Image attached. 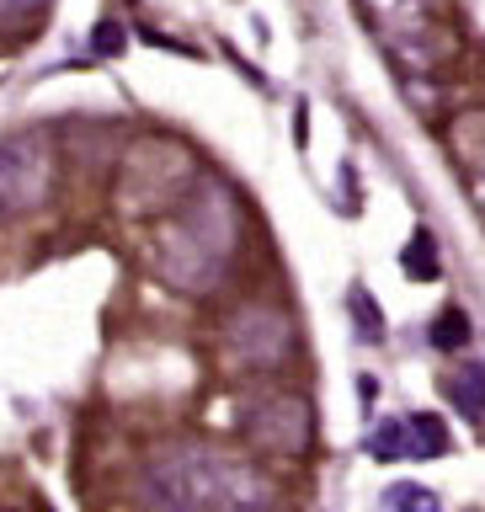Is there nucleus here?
<instances>
[{"label":"nucleus","mask_w":485,"mask_h":512,"mask_svg":"<svg viewBox=\"0 0 485 512\" xmlns=\"http://www.w3.org/2000/svg\"><path fill=\"white\" fill-rule=\"evenodd\" d=\"M235 240H240V214L230 187L203 176L198 187L176 203L171 224L160 230L155 262L166 272V283L187 288V294H203L224 278V267L235 262Z\"/></svg>","instance_id":"nucleus-1"},{"label":"nucleus","mask_w":485,"mask_h":512,"mask_svg":"<svg viewBox=\"0 0 485 512\" xmlns=\"http://www.w3.org/2000/svg\"><path fill=\"white\" fill-rule=\"evenodd\" d=\"M144 502L171 507V512H240V507H267L272 486L262 470H251L246 459L224 454V448H171L144 470Z\"/></svg>","instance_id":"nucleus-2"},{"label":"nucleus","mask_w":485,"mask_h":512,"mask_svg":"<svg viewBox=\"0 0 485 512\" xmlns=\"http://www.w3.org/2000/svg\"><path fill=\"white\" fill-rule=\"evenodd\" d=\"M54 192V144L48 134L0 139V224L38 214Z\"/></svg>","instance_id":"nucleus-3"},{"label":"nucleus","mask_w":485,"mask_h":512,"mask_svg":"<svg viewBox=\"0 0 485 512\" xmlns=\"http://www.w3.org/2000/svg\"><path fill=\"white\" fill-rule=\"evenodd\" d=\"M246 438L267 454H304L315 443V411L304 395L267 390L246 406Z\"/></svg>","instance_id":"nucleus-4"},{"label":"nucleus","mask_w":485,"mask_h":512,"mask_svg":"<svg viewBox=\"0 0 485 512\" xmlns=\"http://www.w3.org/2000/svg\"><path fill=\"white\" fill-rule=\"evenodd\" d=\"M224 342H230V358L246 363V368H283L294 358V326H288V315L272 310V304H246V310H235Z\"/></svg>","instance_id":"nucleus-5"},{"label":"nucleus","mask_w":485,"mask_h":512,"mask_svg":"<svg viewBox=\"0 0 485 512\" xmlns=\"http://www.w3.org/2000/svg\"><path fill=\"white\" fill-rule=\"evenodd\" d=\"M448 454V432L438 416H406V459H438Z\"/></svg>","instance_id":"nucleus-6"},{"label":"nucleus","mask_w":485,"mask_h":512,"mask_svg":"<svg viewBox=\"0 0 485 512\" xmlns=\"http://www.w3.org/2000/svg\"><path fill=\"white\" fill-rule=\"evenodd\" d=\"M448 395L454 406L470 416V422H485V368H464V374L448 379Z\"/></svg>","instance_id":"nucleus-7"},{"label":"nucleus","mask_w":485,"mask_h":512,"mask_svg":"<svg viewBox=\"0 0 485 512\" xmlns=\"http://www.w3.org/2000/svg\"><path fill=\"white\" fill-rule=\"evenodd\" d=\"M347 310H352V326H358L363 342L379 347V342H384V315H379L374 294H368V288H352V294H347Z\"/></svg>","instance_id":"nucleus-8"},{"label":"nucleus","mask_w":485,"mask_h":512,"mask_svg":"<svg viewBox=\"0 0 485 512\" xmlns=\"http://www.w3.org/2000/svg\"><path fill=\"white\" fill-rule=\"evenodd\" d=\"M432 347L438 352H459V347H470V315L459 310V304H448V310L432 320Z\"/></svg>","instance_id":"nucleus-9"},{"label":"nucleus","mask_w":485,"mask_h":512,"mask_svg":"<svg viewBox=\"0 0 485 512\" xmlns=\"http://www.w3.org/2000/svg\"><path fill=\"white\" fill-rule=\"evenodd\" d=\"M368 454L374 459H406V422H379L374 438H368Z\"/></svg>","instance_id":"nucleus-10"},{"label":"nucleus","mask_w":485,"mask_h":512,"mask_svg":"<svg viewBox=\"0 0 485 512\" xmlns=\"http://www.w3.org/2000/svg\"><path fill=\"white\" fill-rule=\"evenodd\" d=\"M400 256H406V272H411V278H438V262H432V235H427V230H416L411 246L400 251Z\"/></svg>","instance_id":"nucleus-11"},{"label":"nucleus","mask_w":485,"mask_h":512,"mask_svg":"<svg viewBox=\"0 0 485 512\" xmlns=\"http://www.w3.org/2000/svg\"><path fill=\"white\" fill-rule=\"evenodd\" d=\"M384 507H438V496H432L427 486H411V480H400V486H390L384 491Z\"/></svg>","instance_id":"nucleus-12"},{"label":"nucleus","mask_w":485,"mask_h":512,"mask_svg":"<svg viewBox=\"0 0 485 512\" xmlns=\"http://www.w3.org/2000/svg\"><path fill=\"white\" fill-rule=\"evenodd\" d=\"M91 48H96V54H123V48H128V32L118 27V22H96V32H91Z\"/></svg>","instance_id":"nucleus-13"},{"label":"nucleus","mask_w":485,"mask_h":512,"mask_svg":"<svg viewBox=\"0 0 485 512\" xmlns=\"http://www.w3.org/2000/svg\"><path fill=\"white\" fill-rule=\"evenodd\" d=\"M48 6V0H0V27H22Z\"/></svg>","instance_id":"nucleus-14"},{"label":"nucleus","mask_w":485,"mask_h":512,"mask_svg":"<svg viewBox=\"0 0 485 512\" xmlns=\"http://www.w3.org/2000/svg\"><path fill=\"white\" fill-rule=\"evenodd\" d=\"M470 192H475V203L485 208V155L475 160V171H470Z\"/></svg>","instance_id":"nucleus-15"}]
</instances>
